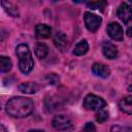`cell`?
Instances as JSON below:
<instances>
[{
	"label": "cell",
	"instance_id": "1",
	"mask_svg": "<svg viewBox=\"0 0 132 132\" xmlns=\"http://www.w3.org/2000/svg\"><path fill=\"white\" fill-rule=\"evenodd\" d=\"M33 102L26 97H13L6 103V111L13 118H25L33 110Z\"/></svg>",
	"mask_w": 132,
	"mask_h": 132
},
{
	"label": "cell",
	"instance_id": "2",
	"mask_svg": "<svg viewBox=\"0 0 132 132\" xmlns=\"http://www.w3.org/2000/svg\"><path fill=\"white\" fill-rule=\"evenodd\" d=\"M16 56L19 57V68L24 74H28L33 69V58L32 54L26 44H19L15 48Z\"/></svg>",
	"mask_w": 132,
	"mask_h": 132
},
{
	"label": "cell",
	"instance_id": "3",
	"mask_svg": "<svg viewBox=\"0 0 132 132\" xmlns=\"http://www.w3.org/2000/svg\"><path fill=\"white\" fill-rule=\"evenodd\" d=\"M105 105V100L94 94H88L84 99V107L88 110H101Z\"/></svg>",
	"mask_w": 132,
	"mask_h": 132
},
{
	"label": "cell",
	"instance_id": "4",
	"mask_svg": "<svg viewBox=\"0 0 132 132\" xmlns=\"http://www.w3.org/2000/svg\"><path fill=\"white\" fill-rule=\"evenodd\" d=\"M84 21H85V25L87 29L91 32H95L100 27L102 19L90 11H86L84 14Z\"/></svg>",
	"mask_w": 132,
	"mask_h": 132
},
{
	"label": "cell",
	"instance_id": "5",
	"mask_svg": "<svg viewBox=\"0 0 132 132\" xmlns=\"http://www.w3.org/2000/svg\"><path fill=\"white\" fill-rule=\"evenodd\" d=\"M52 124H53V127L55 129L60 130V131H67V130L71 129V127H72L70 119L66 116H63V114L56 116L53 119Z\"/></svg>",
	"mask_w": 132,
	"mask_h": 132
},
{
	"label": "cell",
	"instance_id": "6",
	"mask_svg": "<svg viewBox=\"0 0 132 132\" xmlns=\"http://www.w3.org/2000/svg\"><path fill=\"white\" fill-rule=\"evenodd\" d=\"M117 14L123 23H129L132 20V6L128 2H122L118 7Z\"/></svg>",
	"mask_w": 132,
	"mask_h": 132
},
{
	"label": "cell",
	"instance_id": "7",
	"mask_svg": "<svg viewBox=\"0 0 132 132\" xmlns=\"http://www.w3.org/2000/svg\"><path fill=\"white\" fill-rule=\"evenodd\" d=\"M106 31H107L108 36L111 39H113L116 41H121L123 39V29L119 23L112 22V23L108 24Z\"/></svg>",
	"mask_w": 132,
	"mask_h": 132
},
{
	"label": "cell",
	"instance_id": "8",
	"mask_svg": "<svg viewBox=\"0 0 132 132\" xmlns=\"http://www.w3.org/2000/svg\"><path fill=\"white\" fill-rule=\"evenodd\" d=\"M92 72L102 78H106L110 74V69L102 63H94L92 66Z\"/></svg>",
	"mask_w": 132,
	"mask_h": 132
},
{
	"label": "cell",
	"instance_id": "9",
	"mask_svg": "<svg viewBox=\"0 0 132 132\" xmlns=\"http://www.w3.org/2000/svg\"><path fill=\"white\" fill-rule=\"evenodd\" d=\"M54 44L56 47H58L61 51H63L65 47H67L68 38H67L66 34L61 32V31H57L55 36H54Z\"/></svg>",
	"mask_w": 132,
	"mask_h": 132
},
{
	"label": "cell",
	"instance_id": "10",
	"mask_svg": "<svg viewBox=\"0 0 132 132\" xmlns=\"http://www.w3.org/2000/svg\"><path fill=\"white\" fill-rule=\"evenodd\" d=\"M102 52L107 59H116L118 56V48L111 42H104L102 45Z\"/></svg>",
	"mask_w": 132,
	"mask_h": 132
},
{
	"label": "cell",
	"instance_id": "11",
	"mask_svg": "<svg viewBox=\"0 0 132 132\" xmlns=\"http://www.w3.org/2000/svg\"><path fill=\"white\" fill-rule=\"evenodd\" d=\"M35 34L38 38H48L52 34V29L45 24H39L35 28Z\"/></svg>",
	"mask_w": 132,
	"mask_h": 132
},
{
	"label": "cell",
	"instance_id": "12",
	"mask_svg": "<svg viewBox=\"0 0 132 132\" xmlns=\"http://www.w3.org/2000/svg\"><path fill=\"white\" fill-rule=\"evenodd\" d=\"M119 105H120V108L122 111H124L125 113H128V114H132V96L131 95L123 97L121 99Z\"/></svg>",
	"mask_w": 132,
	"mask_h": 132
},
{
	"label": "cell",
	"instance_id": "13",
	"mask_svg": "<svg viewBox=\"0 0 132 132\" xmlns=\"http://www.w3.org/2000/svg\"><path fill=\"white\" fill-rule=\"evenodd\" d=\"M19 90L25 94H34L38 90V86L36 82L32 81H26L19 86Z\"/></svg>",
	"mask_w": 132,
	"mask_h": 132
},
{
	"label": "cell",
	"instance_id": "14",
	"mask_svg": "<svg viewBox=\"0 0 132 132\" xmlns=\"http://www.w3.org/2000/svg\"><path fill=\"white\" fill-rule=\"evenodd\" d=\"M88 50H89V44H88L87 40L82 39L79 42H77L76 45L74 46L73 54L76 55V56H82L88 52Z\"/></svg>",
	"mask_w": 132,
	"mask_h": 132
},
{
	"label": "cell",
	"instance_id": "15",
	"mask_svg": "<svg viewBox=\"0 0 132 132\" xmlns=\"http://www.w3.org/2000/svg\"><path fill=\"white\" fill-rule=\"evenodd\" d=\"M35 55L39 59H44L48 55V47L46 46V44L41 42L37 43L35 46Z\"/></svg>",
	"mask_w": 132,
	"mask_h": 132
},
{
	"label": "cell",
	"instance_id": "16",
	"mask_svg": "<svg viewBox=\"0 0 132 132\" xmlns=\"http://www.w3.org/2000/svg\"><path fill=\"white\" fill-rule=\"evenodd\" d=\"M0 64H1V72H8L11 67H12V63H11V60L6 57V56H1L0 57Z\"/></svg>",
	"mask_w": 132,
	"mask_h": 132
},
{
	"label": "cell",
	"instance_id": "17",
	"mask_svg": "<svg viewBox=\"0 0 132 132\" xmlns=\"http://www.w3.org/2000/svg\"><path fill=\"white\" fill-rule=\"evenodd\" d=\"M2 6L5 8V10L8 12V14L12 15V16H18L19 15V11H18V7L14 6L11 2H6V1H1Z\"/></svg>",
	"mask_w": 132,
	"mask_h": 132
},
{
	"label": "cell",
	"instance_id": "18",
	"mask_svg": "<svg viewBox=\"0 0 132 132\" xmlns=\"http://www.w3.org/2000/svg\"><path fill=\"white\" fill-rule=\"evenodd\" d=\"M106 5H107L106 1H92V2L87 3V6L89 8H91V9H98V10H101V11L104 10Z\"/></svg>",
	"mask_w": 132,
	"mask_h": 132
},
{
	"label": "cell",
	"instance_id": "19",
	"mask_svg": "<svg viewBox=\"0 0 132 132\" xmlns=\"http://www.w3.org/2000/svg\"><path fill=\"white\" fill-rule=\"evenodd\" d=\"M108 119V113L106 112V111H104V110H98V112L95 114V120L99 123V124H101V123H104L106 120Z\"/></svg>",
	"mask_w": 132,
	"mask_h": 132
},
{
	"label": "cell",
	"instance_id": "20",
	"mask_svg": "<svg viewBox=\"0 0 132 132\" xmlns=\"http://www.w3.org/2000/svg\"><path fill=\"white\" fill-rule=\"evenodd\" d=\"M110 132H132V128L131 127H122V126L116 125V126L111 127Z\"/></svg>",
	"mask_w": 132,
	"mask_h": 132
},
{
	"label": "cell",
	"instance_id": "21",
	"mask_svg": "<svg viewBox=\"0 0 132 132\" xmlns=\"http://www.w3.org/2000/svg\"><path fill=\"white\" fill-rule=\"evenodd\" d=\"M82 132H96V128L93 123H86V125L82 128Z\"/></svg>",
	"mask_w": 132,
	"mask_h": 132
},
{
	"label": "cell",
	"instance_id": "22",
	"mask_svg": "<svg viewBox=\"0 0 132 132\" xmlns=\"http://www.w3.org/2000/svg\"><path fill=\"white\" fill-rule=\"evenodd\" d=\"M127 35L129 36V37H132V27H130V28H128L127 29Z\"/></svg>",
	"mask_w": 132,
	"mask_h": 132
},
{
	"label": "cell",
	"instance_id": "23",
	"mask_svg": "<svg viewBox=\"0 0 132 132\" xmlns=\"http://www.w3.org/2000/svg\"><path fill=\"white\" fill-rule=\"evenodd\" d=\"M28 132H43L42 130H38V129H32V130H29Z\"/></svg>",
	"mask_w": 132,
	"mask_h": 132
},
{
	"label": "cell",
	"instance_id": "24",
	"mask_svg": "<svg viewBox=\"0 0 132 132\" xmlns=\"http://www.w3.org/2000/svg\"><path fill=\"white\" fill-rule=\"evenodd\" d=\"M128 91H132V84H131V85L128 87Z\"/></svg>",
	"mask_w": 132,
	"mask_h": 132
}]
</instances>
